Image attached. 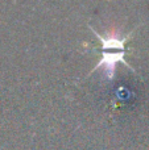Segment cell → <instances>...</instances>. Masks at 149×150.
<instances>
[{"label":"cell","mask_w":149,"mask_h":150,"mask_svg":"<svg viewBox=\"0 0 149 150\" xmlns=\"http://www.w3.org/2000/svg\"><path fill=\"white\" fill-rule=\"evenodd\" d=\"M118 63H124V65L128 66L132 71H135L133 67L126 61V52H103L102 59L95 65V67L91 70V73L96 71L98 69H102L103 74H104V78L112 79V78L115 76V71H116Z\"/></svg>","instance_id":"6da1fadb"},{"label":"cell","mask_w":149,"mask_h":150,"mask_svg":"<svg viewBox=\"0 0 149 150\" xmlns=\"http://www.w3.org/2000/svg\"><path fill=\"white\" fill-rule=\"evenodd\" d=\"M91 30H92V33L100 40V42H102V45H103V52H126L124 45L131 38V36L135 32V30H132V32H129L128 34L121 36L120 30H114V32L107 33V36H102V34H99L95 29L91 28Z\"/></svg>","instance_id":"7a4b0ae2"}]
</instances>
